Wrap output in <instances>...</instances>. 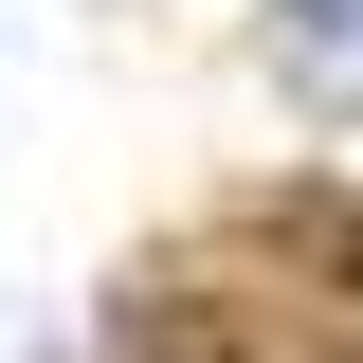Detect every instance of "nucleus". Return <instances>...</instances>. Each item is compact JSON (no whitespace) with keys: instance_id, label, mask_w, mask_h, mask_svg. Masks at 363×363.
<instances>
[{"instance_id":"nucleus-1","label":"nucleus","mask_w":363,"mask_h":363,"mask_svg":"<svg viewBox=\"0 0 363 363\" xmlns=\"http://www.w3.org/2000/svg\"><path fill=\"white\" fill-rule=\"evenodd\" d=\"M272 18H291V55H309V73L363 91V0H272Z\"/></svg>"}]
</instances>
